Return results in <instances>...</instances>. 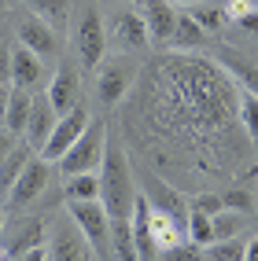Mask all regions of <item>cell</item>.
I'll return each mask as SVG.
<instances>
[{
  "mask_svg": "<svg viewBox=\"0 0 258 261\" xmlns=\"http://www.w3.org/2000/svg\"><path fill=\"white\" fill-rule=\"evenodd\" d=\"M151 129L166 147L181 144L196 166H214L210 154L236 140L232 118H240V89L221 63L199 56H170L148 77Z\"/></svg>",
  "mask_w": 258,
  "mask_h": 261,
  "instance_id": "1",
  "label": "cell"
},
{
  "mask_svg": "<svg viewBox=\"0 0 258 261\" xmlns=\"http://www.w3.org/2000/svg\"><path fill=\"white\" fill-rule=\"evenodd\" d=\"M100 202L111 214V221H129L133 206H136V191H133V173L126 162V151L107 140L103 151V166H100Z\"/></svg>",
  "mask_w": 258,
  "mask_h": 261,
  "instance_id": "2",
  "label": "cell"
},
{
  "mask_svg": "<svg viewBox=\"0 0 258 261\" xmlns=\"http://www.w3.org/2000/svg\"><path fill=\"white\" fill-rule=\"evenodd\" d=\"M103 151H107V125L103 118H92L89 129L81 133V140L59 159L63 177H78V173H100L103 166Z\"/></svg>",
  "mask_w": 258,
  "mask_h": 261,
  "instance_id": "3",
  "label": "cell"
},
{
  "mask_svg": "<svg viewBox=\"0 0 258 261\" xmlns=\"http://www.w3.org/2000/svg\"><path fill=\"white\" fill-rule=\"evenodd\" d=\"M66 214L92 247L96 261H111V214L103 210V202H66Z\"/></svg>",
  "mask_w": 258,
  "mask_h": 261,
  "instance_id": "4",
  "label": "cell"
},
{
  "mask_svg": "<svg viewBox=\"0 0 258 261\" xmlns=\"http://www.w3.org/2000/svg\"><path fill=\"white\" fill-rule=\"evenodd\" d=\"M74 56L85 70H100L103 56H107V26L96 8H85L74 22Z\"/></svg>",
  "mask_w": 258,
  "mask_h": 261,
  "instance_id": "5",
  "label": "cell"
},
{
  "mask_svg": "<svg viewBox=\"0 0 258 261\" xmlns=\"http://www.w3.org/2000/svg\"><path fill=\"white\" fill-rule=\"evenodd\" d=\"M136 74H140V63L114 56L111 63H100V74H96V92H100V103L103 107H114V103H122L129 85H136Z\"/></svg>",
  "mask_w": 258,
  "mask_h": 261,
  "instance_id": "6",
  "label": "cell"
},
{
  "mask_svg": "<svg viewBox=\"0 0 258 261\" xmlns=\"http://www.w3.org/2000/svg\"><path fill=\"white\" fill-rule=\"evenodd\" d=\"M89 121H92V114L85 111L81 103H78L71 114H63V118L56 121V129H52L48 144L41 147V159H44V162H52V166H59V159H63V154L71 151L78 140H81V133L89 129Z\"/></svg>",
  "mask_w": 258,
  "mask_h": 261,
  "instance_id": "7",
  "label": "cell"
},
{
  "mask_svg": "<svg viewBox=\"0 0 258 261\" xmlns=\"http://www.w3.org/2000/svg\"><path fill=\"white\" fill-rule=\"evenodd\" d=\"M107 37L118 44V51H126V56H133V51H148L151 48V37H148V26L140 19V11H118L114 19H111V33Z\"/></svg>",
  "mask_w": 258,
  "mask_h": 261,
  "instance_id": "8",
  "label": "cell"
},
{
  "mask_svg": "<svg viewBox=\"0 0 258 261\" xmlns=\"http://www.w3.org/2000/svg\"><path fill=\"white\" fill-rule=\"evenodd\" d=\"M136 11H140V19L148 26V37L151 44H170V37H174L177 30V15L174 4L170 0H136Z\"/></svg>",
  "mask_w": 258,
  "mask_h": 261,
  "instance_id": "9",
  "label": "cell"
},
{
  "mask_svg": "<svg viewBox=\"0 0 258 261\" xmlns=\"http://www.w3.org/2000/svg\"><path fill=\"white\" fill-rule=\"evenodd\" d=\"M48 180H52V162H44L41 154H37V159H30V166L22 169V177L15 180L8 202L11 206H26L33 199H41V191L48 188Z\"/></svg>",
  "mask_w": 258,
  "mask_h": 261,
  "instance_id": "10",
  "label": "cell"
},
{
  "mask_svg": "<svg viewBox=\"0 0 258 261\" xmlns=\"http://www.w3.org/2000/svg\"><path fill=\"white\" fill-rule=\"evenodd\" d=\"M44 96H48L52 107H56L59 118H63V114H71V111L78 107V96H81V81H78V70H74V66H66V63H63L59 70L52 74Z\"/></svg>",
  "mask_w": 258,
  "mask_h": 261,
  "instance_id": "11",
  "label": "cell"
},
{
  "mask_svg": "<svg viewBox=\"0 0 258 261\" xmlns=\"http://www.w3.org/2000/svg\"><path fill=\"white\" fill-rule=\"evenodd\" d=\"M48 261H96V254L71 221V224H59L56 228V239L48 243Z\"/></svg>",
  "mask_w": 258,
  "mask_h": 261,
  "instance_id": "12",
  "label": "cell"
},
{
  "mask_svg": "<svg viewBox=\"0 0 258 261\" xmlns=\"http://www.w3.org/2000/svg\"><path fill=\"white\" fill-rule=\"evenodd\" d=\"M56 121H59V114H56V107H52V103H48V96H33V111H30L26 133H22L26 147L41 154V147L48 144L52 129H56Z\"/></svg>",
  "mask_w": 258,
  "mask_h": 261,
  "instance_id": "13",
  "label": "cell"
},
{
  "mask_svg": "<svg viewBox=\"0 0 258 261\" xmlns=\"http://www.w3.org/2000/svg\"><path fill=\"white\" fill-rule=\"evenodd\" d=\"M44 81V59L33 56L30 48H11V89H26L33 92Z\"/></svg>",
  "mask_w": 258,
  "mask_h": 261,
  "instance_id": "14",
  "label": "cell"
},
{
  "mask_svg": "<svg viewBox=\"0 0 258 261\" xmlns=\"http://www.w3.org/2000/svg\"><path fill=\"white\" fill-rule=\"evenodd\" d=\"M19 44L30 48L33 56L48 59V56H56V30H52L48 22H41L37 15H26V19L19 22Z\"/></svg>",
  "mask_w": 258,
  "mask_h": 261,
  "instance_id": "15",
  "label": "cell"
},
{
  "mask_svg": "<svg viewBox=\"0 0 258 261\" xmlns=\"http://www.w3.org/2000/svg\"><path fill=\"white\" fill-rule=\"evenodd\" d=\"M203 41H206V33L196 26V19L188 11H181L177 15V30H174V37H170V51H174V56H196V51L203 48Z\"/></svg>",
  "mask_w": 258,
  "mask_h": 261,
  "instance_id": "16",
  "label": "cell"
},
{
  "mask_svg": "<svg viewBox=\"0 0 258 261\" xmlns=\"http://www.w3.org/2000/svg\"><path fill=\"white\" fill-rule=\"evenodd\" d=\"M30 159H33V151H30L26 140H22L4 162H0V199H8V195H11V188H15V180L22 177V169L30 166Z\"/></svg>",
  "mask_w": 258,
  "mask_h": 261,
  "instance_id": "17",
  "label": "cell"
},
{
  "mask_svg": "<svg viewBox=\"0 0 258 261\" xmlns=\"http://www.w3.org/2000/svg\"><path fill=\"white\" fill-rule=\"evenodd\" d=\"M37 247H48V243H44V224L41 221H22L19 228H15L11 243L4 247V254L15 257V254H30V250H37Z\"/></svg>",
  "mask_w": 258,
  "mask_h": 261,
  "instance_id": "18",
  "label": "cell"
},
{
  "mask_svg": "<svg viewBox=\"0 0 258 261\" xmlns=\"http://www.w3.org/2000/svg\"><path fill=\"white\" fill-rule=\"evenodd\" d=\"M30 111H33V92H26V89H11V96H8V114H4V129L15 133V136L26 133Z\"/></svg>",
  "mask_w": 258,
  "mask_h": 261,
  "instance_id": "19",
  "label": "cell"
},
{
  "mask_svg": "<svg viewBox=\"0 0 258 261\" xmlns=\"http://www.w3.org/2000/svg\"><path fill=\"white\" fill-rule=\"evenodd\" d=\"M240 125L247 133V144H251V166L258 173V96L240 89Z\"/></svg>",
  "mask_w": 258,
  "mask_h": 261,
  "instance_id": "20",
  "label": "cell"
},
{
  "mask_svg": "<svg viewBox=\"0 0 258 261\" xmlns=\"http://www.w3.org/2000/svg\"><path fill=\"white\" fill-rule=\"evenodd\" d=\"M66 202H100V173H78L63 184Z\"/></svg>",
  "mask_w": 258,
  "mask_h": 261,
  "instance_id": "21",
  "label": "cell"
},
{
  "mask_svg": "<svg viewBox=\"0 0 258 261\" xmlns=\"http://www.w3.org/2000/svg\"><path fill=\"white\" fill-rule=\"evenodd\" d=\"M218 63H221V70L236 81V89L258 96V66L254 63H244V59H236V56H221Z\"/></svg>",
  "mask_w": 258,
  "mask_h": 261,
  "instance_id": "22",
  "label": "cell"
},
{
  "mask_svg": "<svg viewBox=\"0 0 258 261\" xmlns=\"http://www.w3.org/2000/svg\"><path fill=\"white\" fill-rule=\"evenodd\" d=\"M184 236H188V243H192V247H199V250L210 247V243H214V217L203 214V210H196V206H188Z\"/></svg>",
  "mask_w": 258,
  "mask_h": 261,
  "instance_id": "23",
  "label": "cell"
},
{
  "mask_svg": "<svg viewBox=\"0 0 258 261\" xmlns=\"http://www.w3.org/2000/svg\"><path fill=\"white\" fill-rule=\"evenodd\" d=\"M33 15H37L41 22H48L52 30H66V22H71V0H30Z\"/></svg>",
  "mask_w": 258,
  "mask_h": 261,
  "instance_id": "24",
  "label": "cell"
},
{
  "mask_svg": "<svg viewBox=\"0 0 258 261\" xmlns=\"http://www.w3.org/2000/svg\"><path fill=\"white\" fill-rule=\"evenodd\" d=\"M206 261H244L247 257V239L232 236V239H214L210 247H203Z\"/></svg>",
  "mask_w": 258,
  "mask_h": 261,
  "instance_id": "25",
  "label": "cell"
},
{
  "mask_svg": "<svg viewBox=\"0 0 258 261\" xmlns=\"http://www.w3.org/2000/svg\"><path fill=\"white\" fill-rule=\"evenodd\" d=\"M196 19V26L203 30V33H221L229 26V15H225V8H192L188 11Z\"/></svg>",
  "mask_w": 258,
  "mask_h": 261,
  "instance_id": "26",
  "label": "cell"
},
{
  "mask_svg": "<svg viewBox=\"0 0 258 261\" xmlns=\"http://www.w3.org/2000/svg\"><path fill=\"white\" fill-rule=\"evenodd\" d=\"M240 217H244V214L221 210V214L214 217V239H232V236H240Z\"/></svg>",
  "mask_w": 258,
  "mask_h": 261,
  "instance_id": "27",
  "label": "cell"
},
{
  "mask_svg": "<svg viewBox=\"0 0 258 261\" xmlns=\"http://www.w3.org/2000/svg\"><path fill=\"white\" fill-rule=\"evenodd\" d=\"M221 202H225V210H232V214H254V202H251V195L244 188H232V191H225V195H221Z\"/></svg>",
  "mask_w": 258,
  "mask_h": 261,
  "instance_id": "28",
  "label": "cell"
},
{
  "mask_svg": "<svg viewBox=\"0 0 258 261\" xmlns=\"http://www.w3.org/2000/svg\"><path fill=\"white\" fill-rule=\"evenodd\" d=\"M155 261H206V257H203V250H199V247H192V243H181V247L159 254Z\"/></svg>",
  "mask_w": 258,
  "mask_h": 261,
  "instance_id": "29",
  "label": "cell"
},
{
  "mask_svg": "<svg viewBox=\"0 0 258 261\" xmlns=\"http://www.w3.org/2000/svg\"><path fill=\"white\" fill-rule=\"evenodd\" d=\"M192 206H196V210H203V214H210V217H218L221 210H225L221 195H210V191H199V195L192 199Z\"/></svg>",
  "mask_w": 258,
  "mask_h": 261,
  "instance_id": "30",
  "label": "cell"
},
{
  "mask_svg": "<svg viewBox=\"0 0 258 261\" xmlns=\"http://www.w3.org/2000/svg\"><path fill=\"white\" fill-rule=\"evenodd\" d=\"M251 11H258V8L251 4V0H229V4H225V15H229V26H240V22H244L247 15H251Z\"/></svg>",
  "mask_w": 258,
  "mask_h": 261,
  "instance_id": "31",
  "label": "cell"
},
{
  "mask_svg": "<svg viewBox=\"0 0 258 261\" xmlns=\"http://www.w3.org/2000/svg\"><path fill=\"white\" fill-rule=\"evenodd\" d=\"M15 147H19V140H15V133H8L4 125H0V162H4V159H8V154H11Z\"/></svg>",
  "mask_w": 258,
  "mask_h": 261,
  "instance_id": "32",
  "label": "cell"
},
{
  "mask_svg": "<svg viewBox=\"0 0 258 261\" xmlns=\"http://www.w3.org/2000/svg\"><path fill=\"white\" fill-rule=\"evenodd\" d=\"M4 261H48V247H37V250H30V254H15V257L4 254Z\"/></svg>",
  "mask_w": 258,
  "mask_h": 261,
  "instance_id": "33",
  "label": "cell"
},
{
  "mask_svg": "<svg viewBox=\"0 0 258 261\" xmlns=\"http://www.w3.org/2000/svg\"><path fill=\"white\" fill-rule=\"evenodd\" d=\"M0 85H11V51H0Z\"/></svg>",
  "mask_w": 258,
  "mask_h": 261,
  "instance_id": "34",
  "label": "cell"
},
{
  "mask_svg": "<svg viewBox=\"0 0 258 261\" xmlns=\"http://www.w3.org/2000/svg\"><path fill=\"white\" fill-rule=\"evenodd\" d=\"M8 96H11V85H0V125H4V114H8Z\"/></svg>",
  "mask_w": 258,
  "mask_h": 261,
  "instance_id": "35",
  "label": "cell"
},
{
  "mask_svg": "<svg viewBox=\"0 0 258 261\" xmlns=\"http://www.w3.org/2000/svg\"><path fill=\"white\" fill-rule=\"evenodd\" d=\"M244 261H258V239H247V257Z\"/></svg>",
  "mask_w": 258,
  "mask_h": 261,
  "instance_id": "36",
  "label": "cell"
},
{
  "mask_svg": "<svg viewBox=\"0 0 258 261\" xmlns=\"http://www.w3.org/2000/svg\"><path fill=\"white\" fill-rule=\"evenodd\" d=\"M240 26H244V30H258V11H251V15H247V19L240 22Z\"/></svg>",
  "mask_w": 258,
  "mask_h": 261,
  "instance_id": "37",
  "label": "cell"
},
{
  "mask_svg": "<svg viewBox=\"0 0 258 261\" xmlns=\"http://www.w3.org/2000/svg\"><path fill=\"white\" fill-rule=\"evenodd\" d=\"M8 8H11V0H0V15H4Z\"/></svg>",
  "mask_w": 258,
  "mask_h": 261,
  "instance_id": "38",
  "label": "cell"
},
{
  "mask_svg": "<svg viewBox=\"0 0 258 261\" xmlns=\"http://www.w3.org/2000/svg\"><path fill=\"white\" fill-rule=\"evenodd\" d=\"M170 4H196V0H170Z\"/></svg>",
  "mask_w": 258,
  "mask_h": 261,
  "instance_id": "39",
  "label": "cell"
},
{
  "mask_svg": "<svg viewBox=\"0 0 258 261\" xmlns=\"http://www.w3.org/2000/svg\"><path fill=\"white\" fill-rule=\"evenodd\" d=\"M0 232H4V210H0Z\"/></svg>",
  "mask_w": 258,
  "mask_h": 261,
  "instance_id": "40",
  "label": "cell"
},
{
  "mask_svg": "<svg viewBox=\"0 0 258 261\" xmlns=\"http://www.w3.org/2000/svg\"><path fill=\"white\" fill-rule=\"evenodd\" d=\"M251 4H254V8H258V0H251Z\"/></svg>",
  "mask_w": 258,
  "mask_h": 261,
  "instance_id": "41",
  "label": "cell"
}]
</instances>
